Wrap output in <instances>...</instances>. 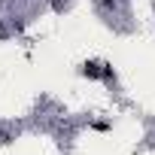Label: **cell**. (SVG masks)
<instances>
[{"label":"cell","instance_id":"6da1fadb","mask_svg":"<svg viewBox=\"0 0 155 155\" xmlns=\"http://www.w3.org/2000/svg\"><path fill=\"white\" fill-rule=\"evenodd\" d=\"M79 73H82V76H88V79H101L104 64H97V61H85V64L79 67Z\"/></svg>","mask_w":155,"mask_h":155},{"label":"cell","instance_id":"7a4b0ae2","mask_svg":"<svg viewBox=\"0 0 155 155\" xmlns=\"http://www.w3.org/2000/svg\"><path fill=\"white\" fill-rule=\"evenodd\" d=\"M101 79H104V82H110V85H116V70H113V64H104Z\"/></svg>","mask_w":155,"mask_h":155},{"label":"cell","instance_id":"3957f363","mask_svg":"<svg viewBox=\"0 0 155 155\" xmlns=\"http://www.w3.org/2000/svg\"><path fill=\"white\" fill-rule=\"evenodd\" d=\"M97 3H101L104 9H116V6H119V0H97Z\"/></svg>","mask_w":155,"mask_h":155},{"label":"cell","instance_id":"277c9868","mask_svg":"<svg viewBox=\"0 0 155 155\" xmlns=\"http://www.w3.org/2000/svg\"><path fill=\"white\" fill-rule=\"evenodd\" d=\"M91 128H94V131H110V122H94Z\"/></svg>","mask_w":155,"mask_h":155}]
</instances>
